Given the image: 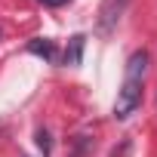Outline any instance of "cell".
I'll return each mask as SVG.
<instances>
[{
	"mask_svg": "<svg viewBox=\"0 0 157 157\" xmlns=\"http://www.w3.org/2000/svg\"><path fill=\"white\" fill-rule=\"evenodd\" d=\"M148 52L136 49L126 59V71H123V83L117 90V102H114V120H126L139 105H142V90H145V74H148Z\"/></svg>",
	"mask_w": 157,
	"mask_h": 157,
	"instance_id": "obj_1",
	"label": "cell"
},
{
	"mask_svg": "<svg viewBox=\"0 0 157 157\" xmlns=\"http://www.w3.org/2000/svg\"><path fill=\"white\" fill-rule=\"evenodd\" d=\"M126 6H129V0H102V3H99V13H96V34L108 37V34L117 28V22L123 19Z\"/></svg>",
	"mask_w": 157,
	"mask_h": 157,
	"instance_id": "obj_2",
	"label": "cell"
},
{
	"mask_svg": "<svg viewBox=\"0 0 157 157\" xmlns=\"http://www.w3.org/2000/svg\"><path fill=\"white\" fill-rule=\"evenodd\" d=\"M83 46H86V37H83V34H74V37L68 40V46H65L62 65H68V68H77V65L83 62Z\"/></svg>",
	"mask_w": 157,
	"mask_h": 157,
	"instance_id": "obj_3",
	"label": "cell"
},
{
	"mask_svg": "<svg viewBox=\"0 0 157 157\" xmlns=\"http://www.w3.org/2000/svg\"><path fill=\"white\" fill-rule=\"evenodd\" d=\"M28 52H31V56H40L43 62H56V59H59L56 43L46 40V37H34V40H28Z\"/></svg>",
	"mask_w": 157,
	"mask_h": 157,
	"instance_id": "obj_4",
	"label": "cell"
},
{
	"mask_svg": "<svg viewBox=\"0 0 157 157\" xmlns=\"http://www.w3.org/2000/svg\"><path fill=\"white\" fill-rule=\"evenodd\" d=\"M34 139H37V148L43 151V157H49V154H52V136H49L46 129H37Z\"/></svg>",
	"mask_w": 157,
	"mask_h": 157,
	"instance_id": "obj_5",
	"label": "cell"
},
{
	"mask_svg": "<svg viewBox=\"0 0 157 157\" xmlns=\"http://www.w3.org/2000/svg\"><path fill=\"white\" fill-rule=\"evenodd\" d=\"M43 6H65V3H71V0H40Z\"/></svg>",
	"mask_w": 157,
	"mask_h": 157,
	"instance_id": "obj_6",
	"label": "cell"
}]
</instances>
